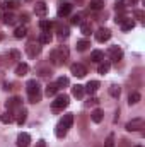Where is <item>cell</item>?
<instances>
[{"label": "cell", "instance_id": "obj_33", "mask_svg": "<svg viewBox=\"0 0 145 147\" xmlns=\"http://www.w3.org/2000/svg\"><path fill=\"white\" fill-rule=\"evenodd\" d=\"M140 98H142V96H140L138 92H132V94L128 96V103H130V105H137V103L140 101Z\"/></svg>", "mask_w": 145, "mask_h": 147}, {"label": "cell", "instance_id": "obj_17", "mask_svg": "<svg viewBox=\"0 0 145 147\" xmlns=\"http://www.w3.org/2000/svg\"><path fill=\"white\" fill-rule=\"evenodd\" d=\"M91 118H92V121L94 123H101L103 121V118H104V113H103V110H94L92 111V115H91Z\"/></svg>", "mask_w": 145, "mask_h": 147}, {"label": "cell", "instance_id": "obj_43", "mask_svg": "<svg viewBox=\"0 0 145 147\" xmlns=\"http://www.w3.org/2000/svg\"><path fill=\"white\" fill-rule=\"evenodd\" d=\"M2 80H3V72L0 70V82H2Z\"/></svg>", "mask_w": 145, "mask_h": 147}, {"label": "cell", "instance_id": "obj_44", "mask_svg": "<svg viewBox=\"0 0 145 147\" xmlns=\"http://www.w3.org/2000/svg\"><path fill=\"white\" fill-rule=\"evenodd\" d=\"M128 2H132V3H137V2H138V0H128Z\"/></svg>", "mask_w": 145, "mask_h": 147}, {"label": "cell", "instance_id": "obj_34", "mask_svg": "<svg viewBox=\"0 0 145 147\" xmlns=\"http://www.w3.org/2000/svg\"><path fill=\"white\" fill-rule=\"evenodd\" d=\"M109 94H111L113 98H119V94H121V89H119L118 86H111V87H109Z\"/></svg>", "mask_w": 145, "mask_h": 147}, {"label": "cell", "instance_id": "obj_32", "mask_svg": "<svg viewBox=\"0 0 145 147\" xmlns=\"http://www.w3.org/2000/svg\"><path fill=\"white\" fill-rule=\"evenodd\" d=\"M56 28H58V36H60V38H68V33H70V31H68V28H67V26L58 24Z\"/></svg>", "mask_w": 145, "mask_h": 147}, {"label": "cell", "instance_id": "obj_7", "mask_svg": "<svg viewBox=\"0 0 145 147\" xmlns=\"http://www.w3.org/2000/svg\"><path fill=\"white\" fill-rule=\"evenodd\" d=\"M70 12H72V3H70V2H60V3H58V10H56L58 17H65V16H68Z\"/></svg>", "mask_w": 145, "mask_h": 147}, {"label": "cell", "instance_id": "obj_28", "mask_svg": "<svg viewBox=\"0 0 145 147\" xmlns=\"http://www.w3.org/2000/svg\"><path fill=\"white\" fill-rule=\"evenodd\" d=\"M2 19H3V22H5V24H14L17 17H15L12 12H5V14L2 16Z\"/></svg>", "mask_w": 145, "mask_h": 147}, {"label": "cell", "instance_id": "obj_21", "mask_svg": "<svg viewBox=\"0 0 145 147\" xmlns=\"http://www.w3.org/2000/svg\"><path fill=\"white\" fill-rule=\"evenodd\" d=\"M84 92H85V91H84V86H80V84H77V86L72 87V94L77 98V99H80V98L84 96Z\"/></svg>", "mask_w": 145, "mask_h": 147}, {"label": "cell", "instance_id": "obj_19", "mask_svg": "<svg viewBox=\"0 0 145 147\" xmlns=\"http://www.w3.org/2000/svg\"><path fill=\"white\" fill-rule=\"evenodd\" d=\"M26 118H28V110L19 108V110H17V118H15V121H17L19 125H22V123L26 121Z\"/></svg>", "mask_w": 145, "mask_h": 147}, {"label": "cell", "instance_id": "obj_9", "mask_svg": "<svg viewBox=\"0 0 145 147\" xmlns=\"http://www.w3.org/2000/svg\"><path fill=\"white\" fill-rule=\"evenodd\" d=\"M70 72H72L75 77H85L87 69H85L82 63H72V65H70Z\"/></svg>", "mask_w": 145, "mask_h": 147}, {"label": "cell", "instance_id": "obj_31", "mask_svg": "<svg viewBox=\"0 0 145 147\" xmlns=\"http://www.w3.org/2000/svg\"><path fill=\"white\" fill-rule=\"evenodd\" d=\"M89 46H91V43H89L87 39H80V41H77V50H79V51H85Z\"/></svg>", "mask_w": 145, "mask_h": 147}, {"label": "cell", "instance_id": "obj_30", "mask_svg": "<svg viewBox=\"0 0 145 147\" xmlns=\"http://www.w3.org/2000/svg\"><path fill=\"white\" fill-rule=\"evenodd\" d=\"M51 39H53L51 33H41V36H39V43H41V45H48V43H51Z\"/></svg>", "mask_w": 145, "mask_h": 147}, {"label": "cell", "instance_id": "obj_1", "mask_svg": "<svg viewBox=\"0 0 145 147\" xmlns=\"http://www.w3.org/2000/svg\"><path fill=\"white\" fill-rule=\"evenodd\" d=\"M72 123H73V115H72V113H67V115H63V118H62V120L56 123L55 135H56L58 139L65 137V135L68 134V130L72 128Z\"/></svg>", "mask_w": 145, "mask_h": 147}, {"label": "cell", "instance_id": "obj_42", "mask_svg": "<svg viewBox=\"0 0 145 147\" xmlns=\"http://www.w3.org/2000/svg\"><path fill=\"white\" fill-rule=\"evenodd\" d=\"M3 89H5V91H10L12 87H10V84H3Z\"/></svg>", "mask_w": 145, "mask_h": 147}, {"label": "cell", "instance_id": "obj_5", "mask_svg": "<svg viewBox=\"0 0 145 147\" xmlns=\"http://www.w3.org/2000/svg\"><path fill=\"white\" fill-rule=\"evenodd\" d=\"M116 24H119L121 31H132V29L135 28L133 19H128V17H118V19H116Z\"/></svg>", "mask_w": 145, "mask_h": 147}, {"label": "cell", "instance_id": "obj_14", "mask_svg": "<svg viewBox=\"0 0 145 147\" xmlns=\"http://www.w3.org/2000/svg\"><path fill=\"white\" fill-rule=\"evenodd\" d=\"M34 12H36V16H39V17H44L46 12H48L46 3H44V2H36V5H34Z\"/></svg>", "mask_w": 145, "mask_h": 147}, {"label": "cell", "instance_id": "obj_39", "mask_svg": "<svg viewBox=\"0 0 145 147\" xmlns=\"http://www.w3.org/2000/svg\"><path fill=\"white\" fill-rule=\"evenodd\" d=\"M10 57H12V58H15V60H19V51L12 50V51H10Z\"/></svg>", "mask_w": 145, "mask_h": 147}, {"label": "cell", "instance_id": "obj_27", "mask_svg": "<svg viewBox=\"0 0 145 147\" xmlns=\"http://www.w3.org/2000/svg\"><path fill=\"white\" fill-rule=\"evenodd\" d=\"M109 69H111V63L109 62H101L99 67H97V72L101 74V75H104V74L109 72Z\"/></svg>", "mask_w": 145, "mask_h": 147}, {"label": "cell", "instance_id": "obj_36", "mask_svg": "<svg viewBox=\"0 0 145 147\" xmlns=\"http://www.w3.org/2000/svg\"><path fill=\"white\" fill-rule=\"evenodd\" d=\"M104 147H114V135H113V134H109L108 137H106V140H104Z\"/></svg>", "mask_w": 145, "mask_h": 147}, {"label": "cell", "instance_id": "obj_22", "mask_svg": "<svg viewBox=\"0 0 145 147\" xmlns=\"http://www.w3.org/2000/svg\"><path fill=\"white\" fill-rule=\"evenodd\" d=\"M80 33H82L84 36H89V34L92 33V26H91V22H80Z\"/></svg>", "mask_w": 145, "mask_h": 147}, {"label": "cell", "instance_id": "obj_15", "mask_svg": "<svg viewBox=\"0 0 145 147\" xmlns=\"http://www.w3.org/2000/svg\"><path fill=\"white\" fill-rule=\"evenodd\" d=\"M91 60H92L94 63H101V62H104V53H103L101 50H94V51L91 53Z\"/></svg>", "mask_w": 145, "mask_h": 147}, {"label": "cell", "instance_id": "obj_20", "mask_svg": "<svg viewBox=\"0 0 145 147\" xmlns=\"http://www.w3.org/2000/svg\"><path fill=\"white\" fill-rule=\"evenodd\" d=\"M41 53V46H38V45H29L28 46V55L31 57V58H34Z\"/></svg>", "mask_w": 145, "mask_h": 147}, {"label": "cell", "instance_id": "obj_10", "mask_svg": "<svg viewBox=\"0 0 145 147\" xmlns=\"http://www.w3.org/2000/svg\"><path fill=\"white\" fill-rule=\"evenodd\" d=\"M109 38H111V31L106 29V28H101V29H97V33H96V39L99 41V43H104V41H108Z\"/></svg>", "mask_w": 145, "mask_h": 147}, {"label": "cell", "instance_id": "obj_6", "mask_svg": "<svg viewBox=\"0 0 145 147\" xmlns=\"http://www.w3.org/2000/svg\"><path fill=\"white\" fill-rule=\"evenodd\" d=\"M140 128H144V118H133V120H130L126 123V130L128 132H137Z\"/></svg>", "mask_w": 145, "mask_h": 147}, {"label": "cell", "instance_id": "obj_13", "mask_svg": "<svg viewBox=\"0 0 145 147\" xmlns=\"http://www.w3.org/2000/svg\"><path fill=\"white\" fill-rule=\"evenodd\" d=\"M99 80H89L87 82V86H84V91L85 92H89V94H94V92H97V89H99Z\"/></svg>", "mask_w": 145, "mask_h": 147}, {"label": "cell", "instance_id": "obj_41", "mask_svg": "<svg viewBox=\"0 0 145 147\" xmlns=\"http://www.w3.org/2000/svg\"><path fill=\"white\" fill-rule=\"evenodd\" d=\"M36 147H46V142H44V140H38Z\"/></svg>", "mask_w": 145, "mask_h": 147}, {"label": "cell", "instance_id": "obj_18", "mask_svg": "<svg viewBox=\"0 0 145 147\" xmlns=\"http://www.w3.org/2000/svg\"><path fill=\"white\" fill-rule=\"evenodd\" d=\"M58 89H60V87L56 86V82H53V84H48V86H46V91H44V94H46L48 98H50V96H55V94L58 92Z\"/></svg>", "mask_w": 145, "mask_h": 147}, {"label": "cell", "instance_id": "obj_12", "mask_svg": "<svg viewBox=\"0 0 145 147\" xmlns=\"http://www.w3.org/2000/svg\"><path fill=\"white\" fill-rule=\"evenodd\" d=\"M29 144H31L29 134H19L17 135V147H29Z\"/></svg>", "mask_w": 145, "mask_h": 147}, {"label": "cell", "instance_id": "obj_38", "mask_svg": "<svg viewBox=\"0 0 145 147\" xmlns=\"http://www.w3.org/2000/svg\"><path fill=\"white\" fill-rule=\"evenodd\" d=\"M82 22V17L80 16H73L72 17V24H80Z\"/></svg>", "mask_w": 145, "mask_h": 147}, {"label": "cell", "instance_id": "obj_40", "mask_svg": "<svg viewBox=\"0 0 145 147\" xmlns=\"http://www.w3.org/2000/svg\"><path fill=\"white\" fill-rule=\"evenodd\" d=\"M135 16H137L138 19H144V12H142V10H135Z\"/></svg>", "mask_w": 145, "mask_h": 147}, {"label": "cell", "instance_id": "obj_46", "mask_svg": "<svg viewBox=\"0 0 145 147\" xmlns=\"http://www.w3.org/2000/svg\"><path fill=\"white\" fill-rule=\"evenodd\" d=\"M137 147H142V146H137Z\"/></svg>", "mask_w": 145, "mask_h": 147}, {"label": "cell", "instance_id": "obj_35", "mask_svg": "<svg viewBox=\"0 0 145 147\" xmlns=\"http://www.w3.org/2000/svg\"><path fill=\"white\" fill-rule=\"evenodd\" d=\"M56 86H58V87H67V86H68V77H58Z\"/></svg>", "mask_w": 145, "mask_h": 147}, {"label": "cell", "instance_id": "obj_3", "mask_svg": "<svg viewBox=\"0 0 145 147\" xmlns=\"http://www.w3.org/2000/svg\"><path fill=\"white\" fill-rule=\"evenodd\" d=\"M67 58H68V48L67 46H60L55 51H51V55H50V60L53 65H62V63H65Z\"/></svg>", "mask_w": 145, "mask_h": 147}, {"label": "cell", "instance_id": "obj_26", "mask_svg": "<svg viewBox=\"0 0 145 147\" xmlns=\"http://www.w3.org/2000/svg\"><path fill=\"white\" fill-rule=\"evenodd\" d=\"M26 34H28V28H26V26H19V28H15V31H14V36L19 38V39L24 38Z\"/></svg>", "mask_w": 145, "mask_h": 147}, {"label": "cell", "instance_id": "obj_16", "mask_svg": "<svg viewBox=\"0 0 145 147\" xmlns=\"http://www.w3.org/2000/svg\"><path fill=\"white\" fill-rule=\"evenodd\" d=\"M39 28H41L43 33H51V29H53V22L43 19V21H39Z\"/></svg>", "mask_w": 145, "mask_h": 147}, {"label": "cell", "instance_id": "obj_25", "mask_svg": "<svg viewBox=\"0 0 145 147\" xmlns=\"http://www.w3.org/2000/svg\"><path fill=\"white\" fill-rule=\"evenodd\" d=\"M89 7H91V10H101L104 7V0H91Z\"/></svg>", "mask_w": 145, "mask_h": 147}, {"label": "cell", "instance_id": "obj_4", "mask_svg": "<svg viewBox=\"0 0 145 147\" xmlns=\"http://www.w3.org/2000/svg\"><path fill=\"white\" fill-rule=\"evenodd\" d=\"M68 103H70L68 96H67V94H62V96H58V98L51 103V108H53L55 111H60V110H63V108H67Z\"/></svg>", "mask_w": 145, "mask_h": 147}, {"label": "cell", "instance_id": "obj_23", "mask_svg": "<svg viewBox=\"0 0 145 147\" xmlns=\"http://www.w3.org/2000/svg\"><path fill=\"white\" fill-rule=\"evenodd\" d=\"M28 72H29V67H28V63H19V65L15 67V74H17L19 77L26 75Z\"/></svg>", "mask_w": 145, "mask_h": 147}, {"label": "cell", "instance_id": "obj_47", "mask_svg": "<svg viewBox=\"0 0 145 147\" xmlns=\"http://www.w3.org/2000/svg\"><path fill=\"white\" fill-rule=\"evenodd\" d=\"M28 2H29V0H28Z\"/></svg>", "mask_w": 145, "mask_h": 147}, {"label": "cell", "instance_id": "obj_11", "mask_svg": "<svg viewBox=\"0 0 145 147\" xmlns=\"http://www.w3.org/2000/svg\"><path fill=\"white\" fill-rule=\"evenodd\" d=\"M5 105H7V111H14L22 106V101H21V98H10Z\"/></svg>", "mask_w": 145, "mask_h": 147}, {"label": "cell", "instance_id": "obj_24", "mask_svg": "<svg viewBox=\"0 0 145 147\" xmlns=\"http://www.w3.org/2000/svg\"><path fill=\"white\" fill-rule=\"evenodd\" d=\"M0 121H2V123H12V121H14V115H12V111L2 113V115H0Z\"/></svg>", "mask_w": 145, "mask_h": 147}, {"label": "cell", "instance_id": "obj_8", "mask_svg": "<svg viewBox=\"0 0 145 147\" xmlns=\"http://www.w3.org/2000/svg\"><path fill=\"white\" fill-rule=\"evenodd\" d=\"M109 58L118 63V62L123 58V50H121L119 46H111V48H109Z\"/></svg>", "mask_w": 145, "mask_h": 147}, {"label": "cell", "instance_id": "obj_29", "mask_svg": "<svg viewBox=\"0 0 145 147\" xmlns=\"http://www.w3.org/2000/svg\"><path fill=\"white\" fill-rule=\"evenodd\" d=\"M3 7L7 10H14L15 7H19V0H5L3 2Z\"/></svg>", "mask_w": 145, "mask_h": 147}, {"label": "cell", "instance_id": "obj_2", "mask_svg": "<svg viewBox=\"0 0 145 147\" xmlns=\"http://www.w3.org/2000/svg\"><path fill=\"white\" fill-rule=\"evenodd\" d=\"M26 89H28V98H29V103H39L41 101V86L38 80H29L26 84Z\"/></svg>", "mask_w": 145, "mask_h": 147}, {"label": "cell", "instance_id": "obj_45", "mask_svg": "<svg viewBox=\"0 0 145 147\" xmlns=\"http://www.w3.org/2000/svg\"><path fill=\"white\" fill-rule=\"evenodd\" d=\"M0 39H2V34H0Z\"/></svg>", "mask_w": 145, "mask_h": 147}, {"label": "cell", "instance_id": "obj_37", "mask_svg": "<svg viewBox=\"0 0 145 147\" xmlns=\"http://www.w3.org/2000/svg\"><path fill=\"white\" fill-rule=\"evenodd\" d=\"M125 3H126L125 0H118V2L114 3V5H116V10H123V9H125Z\"/></svg>", "mask_w": 145, "mask_h": 147}]
</instances>
